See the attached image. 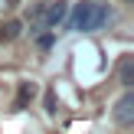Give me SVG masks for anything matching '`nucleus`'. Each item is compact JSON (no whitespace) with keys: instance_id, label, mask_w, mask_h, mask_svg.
Here are the masks:
<instances>
[{"instance_id":"obj_1","label":"nucleus","mask_w":134,"mask_h":134,"mask_svg":"<svg viewBox=\"0 0 134 134\" xmlns=\"http://www.w3.org/2000/svg\"><path fill=\"white\" fill-rule=\"evenodd\" d=\"M111 7L108 3H95V0H79L72 3V10H65V30L72 33H98L102 26L111 23Z\"/></svg>"},{"instance_id":"obj_2","label":"nucleus","mask_w":134,"mask_h":134,"mask_svg":"<svg viewBox=\"0 0 134 134\" xmlns=\"http://www.w3.org/2000/svg\"><path fill=\"white\" fill-rule=\"evenodd\" d=\"M65 10H69V0H49L46 3V13H43V30H52L65 20Z\"/></svg>"},{"instance_id":"obj_3","label":"nucleus","mask_w":134,"mask_h":134,"mask_svg":"<svg viewBox=\"0 0 134 134\" xmlns=\"http://www.w3.org/2000/svg\"><path fill=\"white\" fill-rule=\"evenodd\" d=\"M115 121L121 124V128H128V124L134 121V95H131V92H124L121 102L115 105Z\"/></svg>"},{"instance_id":"obj_4","label":"nucleus","mask_w":134,"mask_h":134,"mask_svg":"<svg viewBox=\"0 0 134 134\" xmlns=\"http://www.w3.org/2000/svg\"><path fill=\"white\" fill-rule=\"evenodd\" d=\"M118 82H121L124 88H131V85H134V59H131V56H121V65H118Z\"/></svg>"},{"instance_id":"obj_5","label":"nucleus","mask_w":134,"mask_h":134,"mask_svg":"<svg viewBox=\"0 0 134 134\" xmlns=\"http://www.w3.org/2000/svg\"><path fill=\"white\" fill-rule=\"evenodd\" d=\"M33 82H20V92H16V102H13V111H23V105L33 98Z\"/></svg>"},{"instance_id":"obj_6","label":"nucleus","mask_w":134,"mask_h":134,"mask_svg":"<svg viewBox=\"0 0 134 134\" xmlns=\"http://www.w3.org/2000/svg\"><path fill=\"white\" fill-rule=\"evenodd\" d=\"M20 33H23V26H20L16 20H10V23H3V26H0V39H3V43H10V39H16Z\"/></svg>"},{"instance_id":"obj_7","label":"nucleus","mask_w":134,"mask_h":134,"mask_svg":"<svg viewBox=\"0 0 134 134\" xmlns=\"http://www.w3.org/2000/svg\"><path fill=\"white\" fill-rule=\"evenodd\" d=\"M36 43H39V49H49V46L56 43V36H52V33H39V39H36Z\"/></svg>"},{"instance_id":"obj_8","label":"nucleus","mask_w":134,"mask_h":134,"mask_svg":"<svg viewBox=\"0 0 134 134\" xmlns=\"http://www.w3.org/2000/svg\"><path fill=\"white\" fill-rule=\"evenodd\" d=\"M46 111H49V115L56 111V95H52V92H46Z\"/></svg>"}]
</instances>
